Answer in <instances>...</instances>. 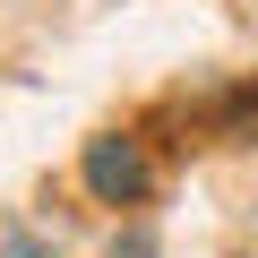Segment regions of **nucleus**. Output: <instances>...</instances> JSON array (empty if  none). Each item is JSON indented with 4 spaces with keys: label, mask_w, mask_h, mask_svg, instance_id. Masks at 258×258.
Listing matches in <instances>:
<instances>
[{
    "label": "nucleus",
    "mask_w": 258,
    "mask_h": 258,
    "mask_svg": "<svg viewBox=\"0 0 258 258\" xmlns=\"http://www.w3.org/2000/svg\"><path fill=\"white\" fill-rule=\"evenodd\" d=\"M78 181L103 207H138L155 189V164H147V147L129 138V129H103V138H86V155H78Z\"/></svg>",
    "instance_id": "nucleus-1"
}]
</instances>
